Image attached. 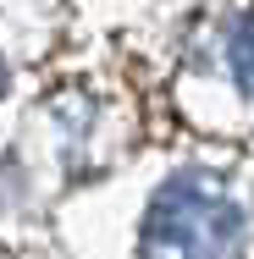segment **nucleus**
Wrapping results in <instances>:
<instances>
[{"instance_id":"obj_1","label":"nucleus","mask_w":254,"mask_h":259,"mask_svg":"<svg viewBox=\"0 0 254 259\" xmlns=\"http://www.w3.org/2000/svg\"><path fill=\"white\" fill-rule=\"evenodd\" d=\"M249 243V215L238 193L210 177V171H183L150 199L144 215V259H243Z\"/></svg>"},{"instance_id":"obj_2","label":"nucleus","mask_w":254,"mask_h":259,"mask_svg":"<svg viewBox=\"0 0 254 259\" xmlns=\"http://www.w3.org/2000/svg\"><path fill=\"white\" fill-rule=\"evenodd\" d=\"M227 61H232L238 89H249V94H254V11H249V17H238L232 39H227Z\"/></svg>"}]
</instances>
